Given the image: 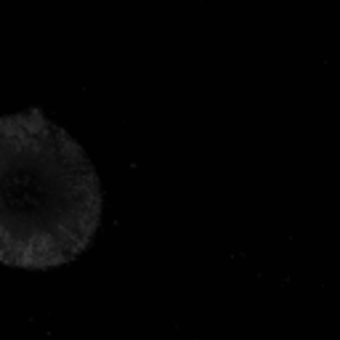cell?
Returning a JSON list of instances; mask_svg holds the SVG:
<instances>
[{
	"label": "cell",
	"instance_id": "cell-1",
	"mask_svg": "<svg viewBox=\"0 0 340 340\" xmlns=\"http://www.w3.org/2000/svg\"><path fill=\"white\" fill-rule=\"evenodd\" d=\"M101 221L96 170L40 109L0 117V263L53 268L90 245Z\"/></svg>",
	"mask_w": 340,
	"mask_h": 340
}]
</instances>
